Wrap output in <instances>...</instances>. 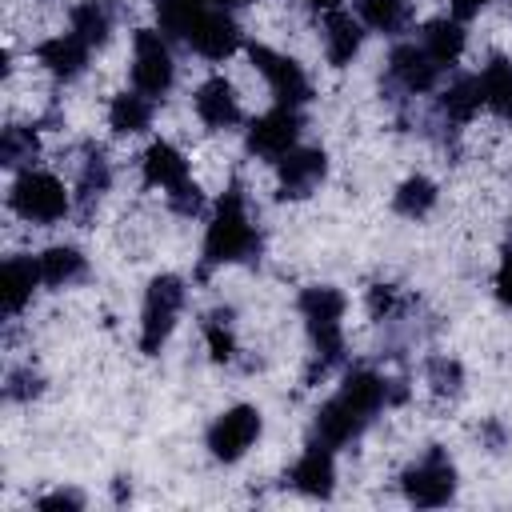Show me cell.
<instances>
[{
	"instance_id": "6da1fadb",
	"label": "cell",
	"mask_w": 512,
	"mask_h": 512,
	"mask_svg": "<svg viewBox=\"0 0 512 512\" xmlns=\"http://www.w3.org/2000/svg\"><path fill=\"white\" fill-rule=\"evenodd\" d=\"M248 252H256V232L244 216V200H240V188L232 184L220 204H216V216L208 224V236H204V268L212 264H224V260H244Z\"/></svg>"
},
{
	"instance_id": "7a4b0ae2",
	"label": "cell",
	"mask_w": 512,
	"mask_h": 512,
	"mask_svg": "<svg viewBox=\"0 0 512 512\" xmlns=\"http://www.w3.org/2000/svg\"><path fill=\"white\" fill-rule=\"evenodd\" d=\"M300 312L308 320L312 344L320 352V372L340 360V316H344V296L336 288H308L300 296Z\"/></svg>"
},
{
	"instance_id": "3957f363",
	"label": "cell",
	"mask_w": 512,
	"mask_h": 512,
	"mask_svg": "<svg viewBox=\"0 0 512 512\" xmlns=\"http://www.w3.org/2000/svg\"><path fill=\"white\" fill-rule=\"evenodd\" d=\"M12 208L24 220L52 224V220H60L68 212V192H64V184L52 172H24L12 184Z\"/></svg>"
},
{
	"instance_id": "277c9868",
	"label": "cell",
	"mask_w": 512,
	"mask_h": 512,
	"mask_svg": "<svg viewBox=\"0 0 512 512\" xmlns=\"http://www.w3.org/2000/svg\"><path fill=\"white\" fill-rule=\"evenodd\" d=\"M180 304H184V284L176 276H156L148 284V296H144V332H140V348L148 356L160 352V344L168 340Z\"/></svg>"
},
{
	"instance_id": "5b68a950",
	"label": "cell",
	"mask_w": 512,
	"mask_h": 512,
	"mask_svg": "<svg viewBox=\"0 0 512 512\" xmlns=\"http://www.w3.org/2000/svg\"><path fill=\"white\" fill-rule=\"evenodd\" d=\"M452 488H456V472H452V460H448L440 448H432L420 464H412V468L404 472V492H408V500L420 504V508L444 504V500L452 496Z\"/></svg>"
},
{
	"instance_id": "8992f818",
	"label": "cell",
	"mask_w": 512,
	"mask_h": 512,
	"mask_svg": "<svg viewBox=\"0 0 512 512\" xmlns=\"http://www.w3.org/2000/svg\"><path fill=\"white\" fill-rule=\"evenodd\" d=\"M256 436H260V412H256L252 404H236V408H228V412L212 424L208 448H212L216 460L232 464V460H240V456L252 448Z\"/></svg>"
},
{
	"instance_id": "52a82bcc",
	"label": "cell",
	"mask_w": 512,
	"mask_h": 512,
	"mask_svg": "<svg viewBox=\"0 0 512 512\" xmlns=\"http://www.w3.org/2000/svg\"><path fill=\"white\" fill-rule=\"evenodd\" d=\"M132 80L144 96H164L172 88V56H168V44L160 40V32L152 28H140L136 32V68H132Z\"/></svg>"
},
{
	"instance_id": "ba28073f",
	"label": "cell",
	"mask_w": 512,
	"mask_h": 512,
	"mask_svg": "<svg viewBox=\"0 0 512 512\" xmlns=\"http://www.w3.org/2000/svg\"><path fill=\"white\" fill-rule=\"evenodd\" d=\"M248 52H252V64L268 76V84H272V92H276V100L284 108H296V104L308 100V92H312L308 88V76L300 72V64L292 56H280V52H272L264 44H252Z\"/></svg>"
},
{
	"instance_id": "9c48e42d",
	"label": "cell",
	"mask_w": 512,
	"mask_h": 512,
	"mask_svg": "<svg viewBox=\"0 0 512 512\" xmlns=\"http://www.w3.org/2000/svg\"><path fill=\"white\" fill-rule=\"evenodd\" d=\"M296 128H300L296 112L280 104V108L264 112V116L248 128V148L260 152V156H268V160H280V156L292 152V144H296Z\"/></svg>"
},
{
	"instance_id": "30bf717a",
	"label": "cell",
	"mask_w": 512,
	"mask_h": 512,
	"mask_svg": "<svg viewBox=\"0 0 512 512\" xmlns=\"http://www.w3.org/2000/svg\"><path fill=\"white\" fill-rule=\"evenodd\" d=\"M324 168H328V160H324V152L320 148H296V152H288V156H280V196L288 200H296V196H308L320 180H324Z\"/></svg>"
},
{
	"instance_id": "8fae6325",
	"label": "cell",
	"mask_w": 512,
	"mask_h": 512,
	"mask_svg": "<svg viewBox=\"0 0 512 512\" xmlns=\"http://www.w3.org/2000/svg\"><path fill=\"white\" fill-rule=\"evenodd\" d=\"M188 44H192L200 56H208V60H224V56L236 52L240 32H236V24H232L224 12H204V16L192 24Z\"/></svg>"
},
{
	"instance_id": "7c38bea8",
	"label": "cell",
	"mask_w": 512,
	"mask_h": 512,
	"mask_svg": "<svg viewBox=\"0 0 512 512\" xmlns=\"http://www.w3.org/2000/svg\"><path fill=\"white\" fill-rule=\"evenodd\" d=\"M196 112H200V120L212 124V128H228V124H236V120H240V104H236L232 84H228L224 76L204 80V84L196 88Z\"/></svg>"
},
{
	"instance_id": "4fadbf2b",
	"label": "cell",
	"mask_w": 512,
	"mask_h": 512,
	"mask_svg": "<svg viewBox=\"0 0 512 512\" xmlns=\"http://www.w3.org/2000/svg\"><path fill=\"white\" fill-rule=\"evenodd\" d=\"M40 284V260H28V256H12L4 260L0 268V296H4V312H20L32 296V288Z\"/></svg>"
},
{
	"instance_id": "5bb4252c",
	"label": "cell",
	"mask_w": 512,
	"mask_h": 512,
	"mask_svg": "<svg viewBox=\"0 0 512 512\" xmlns=\"http://www.w3.org/2000/svg\"><path fill=\"white\" fill-rule=\"evenodd\" d=\"M144 180L148 184H160L168 192L184 188L188 184V160L168 144V140H156L148 152H144Z\"/></svg>"
},
{
	"instance_id": "9a60e30c",
	"label": "cell",
	"mask_w": 512,
	"mask_h": 512,
	"mask_svg": "<svg viewBox=\"0 0 512 512\" xmlns=\"http://www.w3.org/2000/svg\"><path fill=\"white\" fill-rule=\"evenodd\" d=\"M368 424V416H360L344 396H332L320 412H316V432H320V440L332 448V444H344V440H352L360 428Z\"/></svg>"
},
{
	"instance_id": "2e32d148",
	"label": "cell",
	"mask_w": 512,
	"mask_h": 512,
	"mask_svg": "<svg viewBox=\"0 0 512 512\" xmlns=\"http://www.w3.org/2000/svg\"><path fill=\"white\" fill-rule=\"evenodd\" d=\"M36 56H40V64L52 72V76H76L80 68H84V60H88V44L76 36V32H68V36H52V40H44L40 48H36Z\"/></svg>"
},
{
	"instance_id": "e0dca14e",
	"label": "cell",
	"mask_w": 512,
	"mask_h": 512,
	"mask_svg": "<svg viewBox=\"0 0 512 512\" xmlns=\"http://www.w3.org/2000/svg\"><path fill=\"white\" fill-rule=\"evenodd\" d=\"M436 60L424 52V48H416V44H400L396 52H392V76L408 88V92H424V88H432L436 84Z\"/></svg>"
},
{
	"instance_id": "ac0fdd59",
	"label": "cell",
	"mask_w": 512,
	"mask_h": 512,
	"mask_svg": "<svg viewBox=\"0 0 512 512\" xmlns=\"http://www.w3.org/2000/svg\"><path fill=\"white\" fill-rule=\"evenodd\" d=\"M332 480H336V472H332L328 448H308V452L296 460V468H292V484H296L304 496H332Z\"/></svg>"
},
{
	"instance_id": "d6986e66",
	"label": "cell",
	"mask_w": 512,
	"mask_h": 512,
	"mask_svg": "<svg viewBox=\"0 0 512 512\" xmlns=\"http://www.w3.org/2000/svg\"><path fill=\"white\" fill-rule=\"evenodd\" d=\"M480 96H484L488 108H496L504 116L512 112V64L504 56H492L484 64V72H480Z\"/></svg>"
},
{
	"instance_id": "ffe728a7",
	"label": "cell",
	"mask_w": 512,
	"mask_h": 512,
	"mask_svg": "<svg viewBox=\"0 0 512 512\" xmlns=\"http://www.w3.org/2000/svg\"><path fill=\"white\" fill-rule=\"evenodd\" d=\"M424 52L436 60V64H452L460 52H464V28L456 20H432L424 28Z\"/></svg>"
},
{
	"instance_id": "44dd1931",
	"label": "cell",
	"mask_w": 512,
	"mask_h": 512,
	"mask_svg": "<svg viewBox=\"0 0 512 512\" xmlns=\"http://www.w3.org/2000/svg\"><path fill=\"white\" fill-rule=\"evenodd\" d=\"M360 48V24L348 12H328V60L348 64Z\"/></svg>"
},
{
	"instance_id": "7402d4cb",
	"label": "cell",
	"mask_w": 512,
	"mask_h": 512,
	"mask_svg": "<svg viewBox=\"0 0 512 512\" xmlns=\"http://www.w3.org/2000/svg\"><path fill=\"white\" fill-rule=\"evenodd\" d=\"M340 396L360 412V416H372L380 404H384V380L372 376V372H352L340 388Z\"/></svg>"
},
{
	"instance_id": "603a6c76",
	"label": "cell",
	"mask_w": 512,
	"mask_h": 512,
	"mask_svg": "<svg viewBox=\"0 0 512 512\" xmlns=\"http://www.w3.org/2000/svg\"><path fill=\"white\" fill-rule=\"evenodd\" d=\"M204 4H208V0H156L160 28H164L168 36H188L192 24L204 16Z\"/></svg>"
},
{
	"instance_id": "cb8c5ba5",
	"label": "cell",
	"mask_w": 512,
	"mask_h": 512,
	"mask_svg": "<svg viewBox=\"0 0 512 512\" xmlns=\"http://www.w3.org/2000/svg\"><path fill=\"white\" fill-rule=\"evenodd\" d=\"M108 28H112V16H108V8L100 0H84V4L72 8V32L84 44H104Z\"/></svg>"
},
{
	"instance_id": "d4e9b609",
	"label": "cell",
	"mask_w": 512,
	"mask_h": 512,
	"mask_svg": "<svg viewBox=\"0 0 512 512\" xmlns=\"http://www.w3.org/2000/svg\"><path fill=\"white\" fill-rule=\"evenodd\" d=\"M108 120H112V128L116 132H140V128H148V120H152V104L144 100V96H116L112 100V108H108Z\"/></svg>"
},
{
	"instance_id": "484cf974",
	"label": "cell",
	"mask_w": 512,
	"mask_h": 512,
	"mask_svg": "<svg viewBox=\"0 0 512 512\" xmlns=\"http://www.w3.org/2000/svg\"><path fill=\"white\" fill-rule=\"evenodd\" d=\"M36 260H40V280L44 284H64V280L80 276V268H84V260H80L76 248H48Z\"/></svg>"
},
{
	"instance_id": "4316f807",
	"label": "cell",
	"mask_w": 512,
	"mask_h": 512,
	"mask_svg": "<svg viewBox=\"0 0 512 512\" xmlns=\"http://www.w3.org/2000/svg\"><path fill=\"white\" fill-rule=\"evenodd\" d=\"M432 204H436V184L424 180V176L404 180L400 192H396V212H400V216H424Z\"/></svg>"
},
{
	"instance_id": "83f0119b",
	"label": "cell",
	"mask_w": 512,
	"mask_h": 512,
	"mask_svg": "<svg viewBox=\"0 0 512 512\" xmlns=\"http://www.w3.org/2000/svg\"><path fill=\"white\" fill-rule=\"evenodd\" d=\"M480 104H484L480 80H456V84L448 88V96H444V112H448L452 120H468Z\"/></svg>"
},
{
	"instance_id": "f1b7e54d",
	"label": "cell",
	"mask_w": 512,
	"mask_h": 512,
	"mask_svg": "<svg viewBox=\"0 0 512 512\" xmlns=\"http://www.w3.org/2000/svg\"><path fill=\"white\" fill-rule=\"evenodd\" d=\"M360 16H364L372 28L392 32V28H400V24H404L408 8H404V0H360Z\"/></svg>"
},
{
	"instance_id": "f546056e",
	"label": "cell",
	"mask_w": 512,
	"mask_h": 512,
	"mask_svg": "<svg viewBox=\"0 0 512 512\" xmlns=\"http://www.w3.org/2000/svg\"><path fill=\"white\" fill-rule=\"evenodd\" d=\"M0 156H4V164H20V160H32L36 156V132H28V128H8L4 132V144H0Z\"/></svg>"
},
{
	"instance_id": "4dcf8cb0",
	"label": "cell",
	"mask_w": 512,
	"mask_h": 512,
	"mask_svg": "<svg viewBox=\"0 0 512 512\" xmlns=\"http://www.w3.org/2000/svg\"><path fill=\"white\" fill-rule=\"evenodd\" d=\"M208 348H212V360H232V332L220 328V316H212L208 324Z\"/></svg>"
},
{
	"instance_id": "1f68e13d",
	"label": "cell",
	"mask_w": 512,
	"mask_h": 512,
	"mask_svg": "<svg viewBox=\"0 0 512 512\" xmlns=\"http://www.w3.org/2000/svg\"><path fill=\"white\" fill-rule=\"evenodd\" d=\"M496 296L504 308H512V244L504 248V260H500V272H496Z\"/></svg>"
},
{
	"instance_id": "d6a6232c",
	"label": "cell",
	"mask_w": 512,
	"mask_h": 512,
	"mask_svg": "<svg viewBox=\"0 0 512 512\" xmlns=\"http://www.w3.org/2000/svg\"><path fill=\"white\" fill-rule=\"evenodd\" d=\"M168 196H172V208H176V212H196V208H200V188H196L192 180H188L184 188L168 192Z\"/></svg>"
},
{
	"instance_id": "836d02e7",
	"label": "cell",
	"mask_w": 512,
	"mask_h": 512,
	"mask_svg": "<svg viewBox=\"0 0 512 512\" xmlns=\"http://www.w3.org/2000/svg\"><path fill=\"white\" fill-rule=\"evenodd\" d=\"M432 380H436L440 392H444V388H456L460 368H456V364H444V360H432Z\"/></svg>"
},
{
	"instance_id": "e575fe53",
	"label": "cell",
	"mask_w": 512,
	"mask_h": 512,
	"mask_svg": "<svg viewBox=\"0 0 512 512\" xmlns=\"http://www.w3.org/2000/svg\"><path fill=\"white\" fill-rule=\"evenodd\" d=\"M36 508H44V512H52V508H80V496L76 492H56V496H44Z\"/></svg>"
},
{
	"instance_id": "d590c367",
	"label": "cell",
	"mask_w": 512,
	"mask_h": 512,
	"mask_svg": "<svg viewBox=\"0 0 512 512\" xmlns=\"http://www.w3.org/2000/svg\"><path fill=\"white\" fill-rule=\"evenodd\" d=\"M484 4H488V0H452V12H456L460 20H468V16H476Z\"/></svg>"
},
{
	"instance_id": "8d00e7d4",
	"label": "cell",
	"mask_w": 512,
	"mask_h": 512,
	"mask_svg": "<svg viewBox=\"0 0 512 512\" xmlns=\"http://www.w3.org/2000/svg\"><path fill=\"white\" fill-rule=\"evenodd\" d=\"M308 4H312V8H332L336 0H308Z\"/></svg>"
},
{
	"instance_id": "74e56055",
	"label": "cell",
	"mask_w": 512,
	"mask_h": 512,
	"mask_svg": "<svg viewBox=\"0 0 512 512\" xmlns=\"http://www.w3.org/2000/svg\"><path fill=\"white\" fill-rule=\"evenodd\" d=\"M216 4H228L232 8V4H244V0H216Z\"/></svg>"
},
{
	"instance_id": "f35d334b",
	"label": "cell",
	"mask_w": 512,
	"mask_h": 512,
	"mask_svg": "<svg viewBox=\"0 0 512 512\" xmlns=\"http://www.w3.org/2000/svg\"><path fill=\"white\" fill-rule=\"evenodd\" d=\"M508 116H512V112H508Z\"/></svg>"
}]
</instances>
